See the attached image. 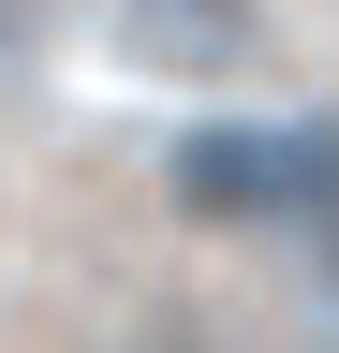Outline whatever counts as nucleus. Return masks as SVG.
Listing matches in <instances>:
<instances>
[{
  "label": "nucleus",
  "instance_id": "f03ea898",
  "mask_svg": "<svg viewBox=\"0 0 339 353\" xmlns=\"http://www.w3.org/2000/svg\"><path fill=\"white\" fill-rule=\"evenodd\" d=\"M104 44H118V74L222 103L266 74V0H104Z\"/></svg>",
  "mask_w": 339,
  "mask_h": 353
},
{
  "label": "nucleus",
  "instance_id": "20e7f679",
  "mask_svg": "<svg viewBox=\"0 0 339 353\" xmlns=\"http://www.w3.org/2000/svg\"><path fill=\"white\" fill-rule=\"evenodd\" d=\"M15 44H30V0H0V59H15Z\"/></svg>",
  "mask_w": 339,
  "mask_h": 353
},
{
  "label": "nucleus",
  "instance_id": "f257e3e1",
  "mask_svg": "<svg viewBox=\"0 0 339 353\" xmlns=\"http://www.w3.org/2000/svg\"><path fill=\"white\" fill-rule=\"evenodd\" d=\"M177 206L236 236L339 250V118H206L177 148Z\"/></svg>",
  "mask_w": 339,
  "mask_h": 353
},
{
  "label": "nucleus",
  "instance_id": "7ed1b4c3",
  "mask_svg": "<svg viewBox=\"0 0 339 353\" xmlns=\"http://www.w3.org/2000/svg\"><path fill=\"white\" fill-rule=\"evenodd\" d=\"M133 353H222V339H206L192 309H162V324H133Z\"/></svg>",
  "mask_w": 339,
  "mask_h": 353
},
{
  "label": "nucleus",
  "instance_id": "39448f33",
  "mask_svg": "<svg viewBox=\"0 0 339 353\" xmlns=\"http://www.w3.org/2000/svg\"><path fill=\"white\" fill-rule=\"evenodd\" d=\"M310 353H339V309H325V339H310Z\"/></svg>",
  "mask_w": 339,
  "mask_h": 353
}]
</instances>
